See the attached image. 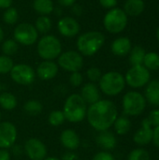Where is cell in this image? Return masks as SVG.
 <instances>
[{"label": "cell", "mask_w": 159, "mask_h": 160, "mask_svg": "<svg viewBox=\"0 0 159 160\" xmlns=\"http://www.w3.org/2000/svg\"><path fill=\"white\" fill-rule=\"evenodd\" d=\"M72 8H73V12L74 13H76L77 15H81V13H82V8H81V6L74 4L72 6Z\"/></svg>", "instance_id": "obj_46"}, {"label": "cell", "mask_w": 159, "mask_h": 160, "mask_svg": "<svg viewBox=\"0 0 159 160\" xmlns=\"http://www.w3.org/2000/svg\"><path fill=\"white\" fill-rule=\"evenodd\" d=\"M57 1L62 7H72L76 2V0H57Z\"/></svg>", "instance_id": "obj_45"}, {"label": "cell", "mask_w": 159, "mask_h": 160, "mask_svg": "<svg viewBox=\"0 0 159 160\" xmlns=\"http://www.w3.org/2000/svg\"><path fill=\"white\" fill-rule=\"evenodd\" d=\"M18 102L16 97L8 92L0 93V107L6 111H12L16 108Z\"/></svg>", "instance_id": "obj_25"}, {"label": "cell", "mask_w": 159, "mask_h": 160, "mask_svg": "<svg viewBox=\"0 0 159 160\" xmlns=\"http://www.w3.org/2000/svg\"><path fill=\"white\" fill-rule=\"evenodd\" d=\"M147 101L142 94L138 91H129L123 97L122 107L124 113L128 116H138L146 108Z\"/></svg>", "instance_id": "obj_6"}, {"label": "cell", "mask_w": 159, "mask_h": 160, "mask_svg": "<svg viewBox=\"0 0 159 160\" xmlns=\"http://www.w3.org/2000/svg\"><path fill=\"white\" fill-rule=\"evenodd\" d=\"M149 71L159 69V54L155 52H146L142 64Z\"/></svg>", "instance_id": "obj_27"}, {"label": "cell", "mask_w": 159, "mask_h": 160, "mask_svg": "<svg viewBox=\"0 0 159 160\" xmlns=\"http://www.w3.org/2000/svg\"><path fill=\"white\" fill-rule=\"evenodd\" d=\"M57 65L61 68L68 72L80 71L83 67V57L76 51H67L62 52L57 58Z\"/></svg>", "instance_id": "obj_10"}, {"label": "cell", "mask_w": 159, "mask_h": 160, "mask_svg": "<svg viewBox=\"0 0 159 160\" xmlns=\"http://www.w3.org/2000/svg\"><path fill=\"white\" fill-rule=\"evenodd\" d=\"M86 76H87L88 80L90 81V82L95 83L97 82H99V80H100V78L102 76V73H101V70L98 68L92 67V68L87 69Z\"/></svg>", "instance_id": "obj_35"}, {"label": "cell", "mask_w": 159, "mask_h": 160, "mask_svg": "<svg viewBox=\"0 0 159 160\" xmlns=\"http://www.w3.org/2000/svg\"><path fill=\"white\" fill-rule=\"evenodd\" d=\"M150 125L153 128L159 127V109H154L150 112L148 117H146Z\"/></svg>", "instance_id": "obj_37"}, {"label": "cell", "mask_w": 159, "mask_h": 160, "mask_svg": "<svg viewBox=\"0 0 159 160\" xmlns=\"http://www.w3.org/2000/svg\"><path fill=\"white\" fill-rule=\"evenodd\" d=\"M9 74L12 81L21 85L32 84L37 76L34 68L26 64L14 65Z\"/></svg>", "instance_id": "obj_11"}, {"label": "cell", "mask_w": 159, "mask_h": 160, "mask_svg": "<svg viewBox=\"0 0 159 160\" xmlns=\"http://www.w3.org/2000/svg\"><path fill=\"white\" fill-rule=\"evenodd\" d=\"M10 148H11L12 155L15 156V157H20L22 154L23 149H22V147L20 144H13Z\"/></svg>", "instance_id": "obj_41"}, {"label": "cell", "mask_w": 159, "mask_h": 160, "mask_svg": "<svg viewBox=\"0 0 159 160\" xmlns=\"http://www.w3.org/2000/svg\"><path fill=\"white\" fill-rule=\"evenodd\" d=\"M69 82L73 87H79L83 82V77L80 71L72 72L69 76Z\"/></svg>", "instance_id": "obj_36"}, {"label": "cell", "mask_w": 159, "mask_h": 160, "mask_svg": "<svg viewBox=\"0 0 159 160\" xmlns=\"http://www.w3.org/2000/svg\"><path fill=\"white\" fill-rule=\"evenodd\" d=\"M1 49H2V52L5 55L11 56L18 52L19 44L17 43V41L15 39L9 38V39H7L3 42Z\"/></svg>", "instance_id": "obj_31"}, {"label": "cell", "mask_w": 159, "mask_h": 160, "mask_svg": "<svg viewBox=\"0 0 159 160\" xmlns=\"http://www.w3.org/2000/svg\"><path fill=\"white\" fill-rule=\"evenodd\" d=\"M153 132V127L150 125L147 118H144L142 122V128L135 132L133 136V141L136 144L140 146H145L152 142Z\"/></svg>", "instance_id": "obj_15"}, {"label": "cell", "mask_w": 159, "mask_h": 160, "mask_svg": "<svg viewBox=\"0 0 159 160\" xmlns=\"http://www.w3.org/2000/svg\"><path fill=\"white\" fill-rule=\"evenodd\" d=\"M60 142L68 151L77 150L81 144V139L78 133L73 129H65L60 135Z\"/></svg>", "instance_id": "obj_18"}, {"label": "cell", "mask_w": 159, "mask_h": 160, "mask_svg": "<svg viewBox=\"0 0 159 160\" xmlns=\"http://www.w3.org/2000/svg\"><path fill=\"white\" fill-rule=\"evenodd\" d=\"M18 19H19V13L15 8L9 7L8 8L5 9V12L3 13V21L5 23L9 25L15 24Z\"/></svg>", "instance_id": "obj_32"}, {"label": "cell", "mask_w": 159, "mask_h": 160, "mask_svg": "<svg viewBox=\"0 0 159 160\" xmlns=\"http://www.w3.org/2000/svg\"><path fill=\"white\" fill-rule=\"evenodd\" d=\"M111 49L113 54L117 56H125L128 54L132 49L131 41L128 38L126 37L118 38L112 41Z\"/></svg>", "instance_id": "obj_20"}, {"label": "cell", "mask_w": 159, "mask_h": 160, "mask_svg": "<svg viewBox=\"0 0 159 160\" xmlns=\"http://www.w3.org/2000/svg\"><path fill=\"white\" fill-rule=\"evenodd\" d=\"M33 8L37 13L45 16L51 14L54 9L52 0H34Z\"/></svg>", "instance_id": "obj_23"}, {"label": "cell", "mask_w": 159, "mask_h": 160, "mask_svg": "<svg viewBox=\"0 0 159 160\" xmlns=\"http://www.w3.org/2000/svg\"><path fill=\"white\" fill-rule=\"evenodd\" d=\"M65 121H66L65 114H64L63 111H59V110L51 112L49 114V117H48V122L52 127H59V126L63 125Z\"/></svg>", "instance_id": "obj_30"}, {"label": "cell", "mask_w": 159, "mask_h": 160, "mask_svg": "<svg viewBox=\"0 0 159 160\" xmlns=\"http://www.w3.org/2000/svg\"><path fill=\"white\" fill-rule=\"evenodd\" d=\"M92 160H115V158L109 151H101L97 153Z\"/></svg>", "instance_id": "obj_38"}, {"label": "cell", "mask_w": 159, "mask_h": 160, "mask_svg": "<svg viewBox=\"0 0 159 160\" xmlns=\"http://www.w3.org/2000/svg\"><path fill=\"white\" fill-rule=\"evenodd\" d=\"M146 54L145 50L141 46H135L129 52V63L131 66H141L143 64L144 56Z\"/></svg>", "instance_id": "obj_26"}, {"label": "cell", "mask_w": 159, "mask_h": 160, "mask_svg": "<svg viewBox=\"0 0 159 160\" xmlns=\"http://www.w3.org/2000/svg\"><path fill=\"white\" fill-rule=\"evenodd\" d=\"M78 158H79L76 153H74L73 151H67L62 156L61 160H78Z\"/></svg>", "instance_id": "obj_40"}, {"label": "cell", "mask_w": 159, "mask_h": 160, "mask_svg": "<svg viewBox=\"0 0 159 160\" xmlns=\"http://www.w3.org/2000/svg\"><path fill=\"white\" fill-rule=\"evenodd\" d=\"M144 7L143 0H127L124 5V11L127 15L136 17L143 12Z\"/></svg>", "instance_id": "obj_22"}, {"label": "cell", "mask_w": 159, "mask_h": 160, "mask_svg": "<svg viewBox=\"0 0 159 160\" xmlns=\"http://www.w3.org/2000/svg\"><path fill=\"white\" fill-rule=\"evenodd\" d=\"M37 51L43 60L53 61V59L58 58L62 53V44L55 36L46 35L38 40Z\"/></svg>", "instance_id": "obj_5"}, {"label": "cell", "mask_w": 159, "mask_h": 160, "mask_svg": "<svg viewBox=\"0 0 159 160\" xmlns=\"http://www.w3.org/2000/svg\"><path fill=\"white\" fill-rule=\"evenodd\" d=\"M3 39H4V31H3L2 27L0 26V43L3 41Z\"/></svg>", "instance_id": "obj_47"}, {"label": "cell", "mask_w": 159, "mask_h": 160, "mask_svg": "<svg viewBox=\"0 0 159 160\" xmlns=\"http://www.w3.org/2000/svg\"><path fill=\"white\" fill-rule=\"evenodd\" d=\"M1 89H2V85H1V82H0V92H1Z\"/></svg>", "instance_id": "obj_50"}, {"label": "cell", "mask_w": 159, "mask_h": 160, "mask_svg": "<svg viewBox=\"0 0 159 160\" xmlns=\"http://www.w3.org/2000/svg\"><path fill=\"white\" fill-rule=\"evenodd\" d=\"M17 128L10 122L0 123V149H8L15 144L17 140Z\"/></svg>", "instance_id": "obj_13"}, {"label": "cell", "mask_w": 159, "mask_h": 160, "mask_svg": "<svg viewBox=\"0 0 159 160\" xmlns=\"http://www.w3.org/2000/svg\"><path fill=\"white\" fill-rule=\"evenodd\" d=\"M12 5V0H0V8L7 9Z\"/></svg>", "instance_id": "obj_44"}, {"label": "cell", "mask_w": 159, "mask_h": 160, "mask_svg": "<svg viewBox=\"0 0 159 160\" xmlns=\"http://www.w3.org/2000/svg\"><path fill=\"white\" fill-rule=\"evenodd\" d=\"M13 37L18 44L30 46L37 42L38 38V32L33 24L22 22L15 27L13 31Z\"/></svg>", "instance_id": "obj_9"}, {"label": "cell", "mask_w": 159, "mask_h": 160, "mask_svg": "<svg viewBox=\"0 0 159 160\" xmlns=\"http://www.w3.org/2000/svg\"><path fill=\"white\" fill-rule=\"evenodd\" d=\"M14 66L13 60L10 56L7 55H0V74H7L11 71Z\"/></svg>", "instance_id": "obj_34"}, {"label": "cell", "mask_w": 159, "mask_h": 160, "mask_svg": "<svg viewBox=\"0 0 159 160\" xmlns=\"http://www.w3.org/2000/svg\"><path fill=\"white\" fill-rule=\"evenodd\" d=\"M43 160H61L58 158H55V157H49V158H45Z\"/></svg>", "instance_id": "obj_48"}, {"label": "cell", "mask_w": 159, "mask_h": 160, "mask_svg": "<svg viewBox=\"0 0 159 160\" xmlns=\"http://www.w3.org/2000/svg\"><path fill=\"white\" fill-rule=\"evenodd\" d=\"M23 151L30 160H43L47 156L46 145L36 138H30L25 142Z\"/></svg>", "instance_id": "obj_12"}, {"label": "cell", "mask_w": 159, "mask_h": 160, "mask_svg": "<svg viewBox=\"0 0 159 160\" xmlns=\"http://www.w3.org/2000/svg\"><path fill=\"white\" fill-rule=\"evenodd\" d=\"M152 142H154V144L159 148V127H157L154 128V132H153V140Z\"/></svg>", "instance_id": "obj_42"}, {"label": "cell", "mask_w": 159, "mask_h": 160, "mask_svg": "<svg viewBox=\"0 0 159 160\" xmlns=\"http://www.w3.org/2000/svg\"><path fill=\"white\" fill-rule=\"evenodd\" d=\"M127 24V15L119 8L110 9L103 19V25L105 29L112 34H118L124 31Z\"/></svg>", "instance_id": "obj_7"}, {"label": "cell", "mask_w": 159, "mask_h": 160, "mask_svg": "<svg viewBox=\"0 0 159 160\" xmlns=\"http://www.w3.org/2000/svg\"><path fill=\"white\" fill-rule=\"evenodd\" d=\"M96 142L103 151H111L116 147L117 140L112 131L104 130L98 132L96 137Z\"/></svg>", "instance_id": "obj_19"}, {"label": "cell", "mask_w": 159, "mask_h": 160, "mask_svg": "<svg viewBox=\"0 0 159 160\" xmlns=\"http://www.w3.org/2000/svg\"><path fill=\"white\" fill-rule=\"evenodd\" d=\"M150 71L143 66H132L125 76L126 83L132 88H142L150 82Z\"/></svg>", "instance_id": "obj_8"}, {"label": "cell", "mask_w": 159, "mask_h": 160, "mask_svg": "<svg viewBox=\"0 0 159 160\" xmlns=\"http://www.w3.org/2000/svg\"><path fill=\"white\" fill-rule=\"evenodd\" d=\"M87 104L80 94H72L65 101L63 112L66 120L71 123H80L86 118Z\"/></svg>", "instance_id": "obj_3"}, {"label": "cell", "mask_w": 159, "mask_h": 160, "mask_svg": "<svg viewBox=\"0 0 159 160\" xmlns=\"http://www.w3.org/2000/svg\"><path fill=\"white\" fill-rule=\"evenodd\" d=\"M0 121H1V112H0Z\"/></svg>", "instance_id": "obj_51"}, {"label": "cell", "mask_w": 159, "mask_h": 160, "mask_svg": "<svg viewBox=\"0 0 159 160\" xmlns=\"http://www.w3.org/2000/svg\"><path fill=\"white\" fill-rule=\"evenodd\" d=\"M59 70L58 65L52 60L42 61L37 68L36 75L42 81H50L53 79Z\"/></svg>", "instance_id": "obj_16"}, {"label": "cell", "mask_w": 159, "mask_h": 160, "mask_svg": "<svg viewBox=\"0 0 159 160\" xmlns=\"http://www.w3.org/2000/svg\"><path fill=\"white\" fill-rule=\"evenodd\" d=\"M34 26L36 27V29H37V31L38 33L46 34V33H48L52 29V20L48 16L40 15L36 20V22H35Z\"/></svg>", "instance_id": "obj_29"}, {"label": "cell", "mask_w": 159, "mask_h": 160, "mask_svg": "<svg viewBox=\"0 0 159 160\" xmlns=\"http://www.w3.org/2000/svg\"><path fill=\"white\" fill-rule=\"evenodd\" d=\"M23 110L27 114L31 116H36V115H38L42 112L43 106L37 99H29L24 103Z\"/></svg>", "instance_id": "obj_28"}, {"label": "cell", "mask_w": 159, "mask_h": 160, "mask_svg": "<svg viewBox=\"0 0 159 160\" xmlns=\"http://www.w3.org/2000/svg\"><path fill=\"white\" fill-rule=\"evenodd\" d=\"M127 160H151V156L146 149L136 148L129 153Z\"/></svg>", "instance_id": "obj_33"}, {"label": "cell", "mask_w": 159, "mask_h": 160, "mask_svg": "<svg viewBox=\"0 0 159 160\" xmlns=\"http://www.w3.org/2000/svg\"><path fill=\"white\" fill-rule=\"evenodd\" d=\"M105 36L99 31H89L82 34L77 39L79 52L84 56L96 54L105 43Z\"/></svg>", "instance_id": "obj_2"}, {"label": "cell", "mask_w": 159, "mask_h": 160, "mask_svg": "<svg viewBox=\"0 0 159 160\" xmlns=\"http://www.w3.org/2000/svg\"><path fill=\"white\" fill-rule=\"evenodd\" d=\"M157 39H158L159 41V27L157 28Z\"/></svg>", "instance_id": "obj_49"}, {"label": "cell", "mask_w": 159, "mask_h": 160, "mask_svg": "<svg viewBox=\"0 0 159 160\" xmlns=\"http://www.w3.org/2000/svg\"><path fill=\"white\" fill-rule=\"evenodd\" d=\"M143 96L148 103L159 107V80H154L148 82Z\"/></svg>", "instance_id": "obj_21"}, {"label": "cell", "mask_w": 159, "mask_h": 160, "mask_svg": "<svg viewBox=\"0 0 159 160\" xmlns=\"http://www.w3.org/2000/svg\"><path fill=\"white\" fill-rule=\"evenodd\" d=\"M98 88L103 94L114 97L123 92L126 87L125 77L117 71H109L103 74L98 82Z\"/></svg>", "instance_id": "obj_4"}, {"label": "cell", "mask_w": 159, "mask_h": 160, "mask_svg": "<svg viewBox=\"0 0 159 160\" xmlns=\"http://www.w3.org/2000/svg\"><path fill=\"white\" fill-rule=\"evenodd\" d=\"M58 32L66 38H74L81 30V25L73 17L66 16L61 18L57 22Z\"/></svg>", "instance_id": "obj_14"}, {"label": "cell", "mask_w": 159, "mask_h": 160, "mask_svg": "<svg viewBox=\"0 0 159 160\" xmlns=\"http://www.w3.org/2000/svg\"><path fill=\"white\" fill-rule=\"evenodd\" d=\"M115 132L118 135H126L127 134L132 127L131 121L128 119V117L127 116H118L115 120V122L113 123V126Z\"/></svg>", "instance_id": "obj_24"}, {"label": "cell", "mask_w": 159, "mask_h": 160, "mask_svg": "<svg viewBox=\"0 0 159 160\" xmlns=\"http://www.w3.org/2000/svg\"><path fill=\"white\" fill-rule=\"evenodd\" d=\"M98 1H99V4L103 8H108V9H112L115 8L117 5V0H98Z\"/></svg>", "instance_id": "obj_39"}, {"label": "cell", "mask_w": 159, "mask_h": 160, "mask_svg": "<svg viewBox=\"0 0 159 160\" xmlns=\"http://www.w3.org/2000/svg\"><path fill=\"white\" fill-rule=\"evenodd\" d=\"M80 96L82 98L87 105H92L101 99L100 90L98 86L94 82L85 83L81 89Z\"/></svg>", "instance_id": "obj_17"}, {"label": "cell", "mask_w": 159, "mask_h": 160, "mask_svg": "<svg viewBox=\"0 0 159 160\" xmlns=\"http://www.w3.org/2000/svg\"><path fill=\"white\" fill-rule=\"evenodd\" d=\"M118 117L116 105L109 99H100L89 105L86 118L89 125L97 131L109 130Z\"/></svg>", "instance_id": "obj_1"}, {"label": "cell", "mask_w": 159, "mask_h": 160, "mask_svg": "<svg viewBox=\"0 0 159 160\" xmlns=\"http://www.w3.org/2000/svg\"><path fill=\"white\" fill-rule=\"evenodd\" d=\"M0 160H10V153L7 149H0Z\"/></svg>", "instance_id": "obj_43"}]
</instances>
